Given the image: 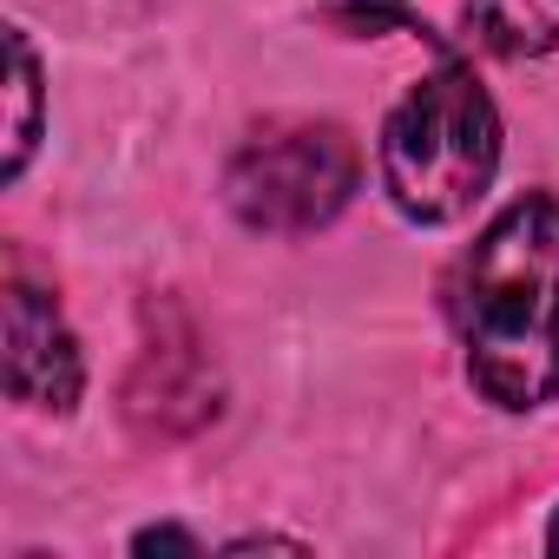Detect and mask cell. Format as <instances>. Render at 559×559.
Masks as SVG:
<instances>
[{
    "mask_svg": "<svg viewBox=\"0 0 559 559\" xmlns=\"http://www.w3.org/2000/svg\"><path fill=\"white\" fill-rule=\"evenodd\" d=\"M230 552H310L304 539H276V533H250V539H230Z\"/></svg>",
    "mask_w": 559,
    "mask_h": 559,
    "instance_id": "obj_8",
    "label": "cell"
},
{
    "mask_svg": "<svg viewBox=\"0 0 559 559\" xmlns=\"http://www.w3.org/2000/svg\"><path fill=\"white\" fill-rule=\"evenodd\" d=\"M546 552H559V513H552V526H546Z\"/></svg>",
    "mask_w": 559,
    "mask_h": 559,
    "instance_id": "obj_9",
    "label": "cell"
},
{
    "mask_svg": "<svg viewBox=\"0 0 559 559\" xmlns=\"http://www.w3.org/2000/svg\"><path fill=\"white\" fill-rule=\"evenodd\" d=\"M132 546H139V552H198V539L178 533V526H152V533H139Z\"/></svg>",
    "mask_w": 559,
    "mask_h": 559,
    "instance_id": "obj_7",
    "label": "cell"
},
{
    "mask_svg": "<svg viewBox=\"0 0 559 559\" xmlns=\"http://www.w3.org/2000/svg\"><path fill=\"white\" fill-rule=\"evenodd\" d=\"M356 178H362V158L343 126H330V119L263 126L237 145V158L224 171V204L250 230L297 237V230L330 224L356 198Z\"/></svg>",
    "mask_w": 559,
    "mask_h": 559,
    "instance_id": "obj_3",
    "label": "cell"
},
{
    "mask_svg": "<svg viewBox=\"0 0 559 559\" xmlns=\"http://www.w3.org/2000/svg\"><path fill=\"white\" fill-rule=\"evenodd\" d=\"M80 389H86V362L60 304L40 297L34 284H14L8 290V395L34 415H67Z\"/></svg>",
    "mask_w": 559,
    "mask_h": 559,
    "instance_id": "obj_4",
    "label": "cell"
},
{
    "mask_svg": "<svg viewBox=\"0 0 559 559\" xmlns=\"http://www.w3.org/2000/svg\"><path fill=\"white\" fill-rule=\"evenodd\" d=\"M454 330L467 349V382L507 408L533 415L559 395V198H513L461 257Z\"/></svg>",
    "mask_w": 559,
    "mask_h": 559,
    "instance_id": "obj_1",
    "label": "cell"
},
{
    "mask_svg": "<svg viewBox=\"0 0 559 559\" xmlns=\"http://www.w3.org/2000/svg\"><path fill=\"white\" fill-rule=\"evenodd\" d=\"M493 171L500 112L461 60H441L382 126V185L408 224H454L487 198Z\"/></svg>",
    "mask_w": 559,
    "mask_h": 559,
    "instance_id": "obj_2",
    "label": "cell"
},
{
    "mask_svg": "<svg viewBox=\"0 0 559 559\" xmlns=\"http://www.w3.org/2000/svg\"><path fill=\"white\" fill-rule=\"evenodd\" d=\"M467 27L507 60H539L559 47V0H467Z\"/></svg>",
    "mask_w": 559,
    "mask_h": 559,
    "instance_id": "obj_5",
    "label": "cell"
},
{
    "mask_svg": "<svg viewBox=\"0 0 559 559\" xmlns=\"http://www.w3.org/2000/svg\"><path fill=\"white\" fill-rule=\"evenodd\" d=\"M40 145V60L27 47L21 27H8V165H0V178H21L27 158Z\"/></svg>",
    "mask_w": 559,
    "mask_h": 559,
    "instance_id": "obj_6",
    "label": "cell"
}]
</instances>
